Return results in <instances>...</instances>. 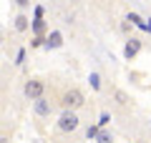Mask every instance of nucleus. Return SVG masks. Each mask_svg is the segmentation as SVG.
I'll return each mask as SVG.
<instances>
[{
	"mask_svg": "<svg viewBox=\"0 0 151 143\" xmlns=\"http://www.w3.org/2000/svg\"><path fill=\"white\" fill-rule=\"evenodd\" d=\"M55 101H58V106H60V111H81L83 106L88 103V98H86V93H83L78 85H65V88H60V93L58 95H53Z\"/></svg>",
	"mask_w": 151,
	"mask_h": 143,
	"instance_id": "1",
	"label": "nucleus"
},
{
	"mask_svg": "<svg viewBox=\"0 0 151 143\" xmlns=\"http://www.w3.org/2000/svg\"><path fill=\"white\" fill-rule=\"evenodd\" d=\"M83 128V121L78 116V111H60L55 116V133L58 136H76V133H81Z\"/></svg>",
	"mask_w": 151,
	"mask_h": 143,
	"instance_id": "2",
	"label": "nucleus"
},
{
	"mask_svg": "<svg viewBox=\"0 0 151 143\" xmlns=\"http://www.w3.org/2000/svg\"><path fill=\"white\" fill-rule=\"evenodd\" d=\"M60 113V106L53 95H40L38 101H33V116L35 118H53Z\"/></svg>",
	"mask_w": 151,
	"mask_h": 143,
	"instance_id": "3",
	"label": "nucleus"
},
{
	"mask_svg": "<svg viewBox=\"0 0 151 143\" xmlns=\"http://www.w3.org/2000/svg\"><path fill=\"white\" fill-rule=\"evenodd\" d=\"M45 88H48V80L40 78V75H30V78L23 83V98L25 101H38L40 95H45Z\"/></svg>",
	"mask_w": 151,
	"mask_h": 143,
	"instance_id": "4",
	"label": "nucleus"
},
{
	"mask_svg": "<svg viewBox=\"0 0 151 143\" xmlns=\"http://www.w3.org/2000/svg\"><path fill=\"white\" fill-rule=\"evenodd\" d=\"M111 106H113L116 113L129 116V113L134 111V98H131L124 88H111Z\"/></svg>",
	"mask_w": 151,
	"mask_h": 143,
	"instance_id": "5",
	"label": "nucleus"
},
{
	"mask_svg": "<svg viewBox=\"0 0 151 143\" xmlns=\"http://www.w3.org/2000/svg\"><path fill=\"white\" fill-rule=\"evenodd\" d=\"M141 48H144V40L136 35L126 38L124 40V60H136V55L141 53Z\"/></svg>",
	"mask_w": 151,
	"mask_h": 143,
	"instance_id": "6",
	"label": "nucleus"
},
{
	"mask_svg": "<svg viewBox=\"0 0 151 143\" xmlns=\"http://www.w3.org/2000/svg\"><path fill=\"white\" fill-rule=\"evenodd\" d=\"M30 25H33V18H30V13H23V10H18L15 15H13V30H15L18 35H23V33H30Z\"/></svg>",
	"mask_w": 151,
	"mask_h": 143,
	"instance_id": "7",
	"label": "nucleus"
},
{
	"mask_svg": "<svg viewBox=\"0 0 151 143\" xmlns=\"http://www.w3.org/2000/svg\"><path fill=\"white\" fill-rule=\"evenodd\" d=\"M65 45V38H63V33L60 30H50L48 35H45V45H43V50H60V48Z\"/></svg>",
	"mask_w": 151,
	"mask_h": 143,
	"instance_id": "8",
	"label": "nucleus"
},
{
	"mask_svg": "<svg viewBox=\"0 0 151 143\" xmlns=\"http://www.w3.org/2000/svg\"><path fill=\"white\" fill-rule=\"evenodd\" d=\"M48 20L43 15H33V25H30V35H48Z\"/></svg>",
	"mask_w": 151,
	"mask_h": 143,
	"instance_id": "9",
	"label": "nucleus"
},
{
	"mask_svg": "<svg viewBox=\"0 0 151 143\" xmlns=\"http://www.w3.org/2000/svg\"><path fill=\"white\" fill-rule=\"evenodd\" d=\"M88 85H91L93 93H101L103 90V78H101L98 70H91V73H88Z\"/></svg>",
	"mask_w": 151,
	"mask_h": 143,
	"instance_id": "10",
	"label": "nucleus"
},
{
	"mask_svg": "<svg viewBox=\"0 0 151 143\" xmlns=\"http://www.w3.org/2000/svg\"><path fill=\"white\" fill-rule=\"evenodd\" d=\"M134 20H131V18H121V23H119V30H121V35H124V38H131V35H134Z\"/></svg>",
	"mask_w": 151,
	"mask_h": 143,
	"instance_id": "11",
	"label": "nucleus"
},
{
	"mask_svg": "<svg viewBox=\"0 0 151 143\" xmlns=\"http://www.w3.org/2000/svg\"><path fill=\"white\" fill-rule=\"evenodd\" d=\"M96 143H116V133L108 131V128H101L96 136Z\"/></svg>",
	"mask_w": 151,
	"mask_h": 143,
	"instance_id": "12",
	"label": "nucleus"
},
{
	"mask_svg": "<svg viewBox=\"0 0 151 143\" xmlns=\"http://www.w3.org/2000/svg\"><path fill=\"white\" fill-rule=\"evenodd\" d=\"M113 121V116H111V111H101V113H98V126H101V128H108V123H111Z\"/></svg>",
	"mask_w": 151,
	"mask_h": 143,
	"instance_id": "13",
	"label": "nucleus"
},
{
	"mask_svg": "<svg viewBox=\"0 0 151 143\" xmlns=\"http://www.w3.org/2000/svg\"><path fill=\"white\" fill-rule=\"evenodd\" d=\"M23 63H25V48H18L15 55H13V65L15 68H23Z\"/></svg>",
	"mask_w": 151,
	"mask_h": 143,
	"instance_id": "14",
	"label": "nucleus"
},
{
	"mask_svg": "<svg viewBox=\"0 0 151 143\" xmlns=\"http://www.w3.org/2000/svg\"><path fill=\"white\" fill-rule=\"evenodd\" d=\"M13 5H15V10L30 13V8H33V0H13Z\"/></svg>",
	"mask_w": 151,
	"mask_h": 143,
	"instance_id": "15",
	"label": "nucleus"
},
{
	"mask_svg": "<svg viewBox=\"0 0 151 143\" xmlns=\"http://www.w3.org/2000/svg\"><path fill=\"white\" fill-rule=\"evenodd\" d=\"M0 143H13V141H10V136H8V133H3V136H0Z\"/></svg>",
	"mask_w": 151,
	"mask_h": 143,
	"instance_id": "16",
	"label": "nucleus"
},
{
	"mask_svg": "<svg viewBox=\"0 0 151 143\" xmlns=\"http://www.w3.org/2000/svg\"><path fill=\"white\" fill-rule=\"evenodd\" d=\"M146 30L151 33V18H146Z\"/></svg>",
	"mask_w": 151,
	"mask_h": 143,
	"instance_id": "17",
	"label": "nucleus"
},
{
	"mask_svg": "<svg viewBox=\"0 0 151 143\" xmlns=\"http://www.w3.org/2000/svg\"><path fill=\"white\" fill-rule=\"evenodd\" d=\"M149 131H151V118H149Z\"/></svg>",
	"mask_w": 151,
	"mask_h": 143,
	"instance_id": "18",
	"label": "nucleus"
},
{
	"mask_svg": "<svg viewBox=\"0 0 151 143\" xmlns=\"http://www.w3.org/2000/svg\"><path fill=\"white\" fill-rule=\"evenodd\" d=\"M103 3H113V0H103Z\"/></svg>",
	"mask_w": 151,
	"mask_h": 143,
	"instance_id": "19",
	"label": "nucleus"
},
{
	"mask_svg": "<svg viewBox=\"0 0 151 143\" xmlns=\"http://www.w3.org/2000/svg\"><path fill=\"white\" fill-rule=\"evenodd\" d=\"M129 143H136V141H129Z\"/></svg>",
	"mask_w": 151,
	"mask_h": 143,
	"instance_id": "20",
	"label": "nucleus"
}]
</instances>
